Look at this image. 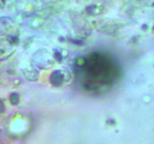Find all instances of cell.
Here are the masks:
<instances>
[{"label": "cell", "mask_w": 154, "mask_h": 144, "mask_svg": "<svg viewBox=\"0 0 154 144\" xmlns=\"http://www.w3.org/2000/svg\"><path fill=\"white\" fill-rule=\"evenodd\" d=\"M53 75L52 76V80L54 79L55 82L54 83H60L61 81H63V76L62 75V74H61V72L60 71H57L54 72V74H53Z\"/></svg>", "instance_id": "obj_1"}]
</instances>
